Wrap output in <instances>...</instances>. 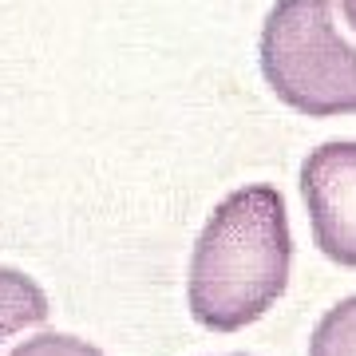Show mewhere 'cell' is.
<instances>
[{
	"instance_id": "4",
	"label": "cell",
	"mask_w": 356,
	"mask_h": 356,
	"mask_svg": "<svg viewBox=\"0 0 356 356\" xmlns=\"http://www.w3.org/2000/svg\"><path fill=\"white\" fill-rule=\"evenodd\" d=\"M48 297L36 281L20 269L0 266V344L40 321H48Z\"/></svg>"
},
{
	"instance_id": "5",
	"label": "cell",
	"mask_w": 356,
	"mask_h": 356,
	"mask_svg": "<svg viewBox=\"0 0 356 356\" xmlns=\"http://www.w3.org/2000/svg\"><path fill=\"white\" fill-rule=\"evenodd\" d=\"M309 356H356V297L332 305L313 329Z\"/></svg>"
},
{
	"instance_id": "6",
	"label": "cell",
	"mask_w": 356,
	"mask_h": 356,
	"mask_svg": "<svg viewBox=\"0 0 356 356\" xmlns=\"http://www.w3.org/2000/svg\"><path fill=\"white\" fill-rule=\"evenodd\" d=\"M8 356H107V353H99L95 344L79 341V337H67V332H40L32 341L16 344Z\"/></svg>"
},
{
	"instance_id": "7",
	"label": "cell",
	"mask_w": 356,
	"mask_h": 356,
	"mask_svg": "<svg viewBox=\"0 0 356 356\" xmlns=\"http://www.w3.org/2000/svg\"><path fill=\"white\" fill-rule=\"evenodd\" d=\"M341 13H344V20H348V28L356 32V0H341Z\"/></svg>"
},
{
	"instance_id": "1",
	"label": "cell",
	"mask_w": 356,
	"mask_h": 356,
	"mask_svg": "<svg viewBox=\"0 0 356 356\" xmlns=\"http://www.w3.org/2000/svg\"><path fill=\"white\" fill-rule=\"evenodd\" d=\"M293 234L277 186L254 182L226 194L191 254L186 301L210 332H238L277 305L289 285Z\"/></svg>"
},
{
	"instance_id": "3",
	"label": "cell",
	"mask_w": 356,
	"mask_h": 356,
	"mask_svg": "<svg viewBox=\"0 0 356 356\" xmlns=\"http://www.w3.org/2000/svg\"><path fill=\"white\" fill-rule=\"evenodd\" d=\"M313 242L329 261L356 269V139L321 143L301 163Z\"/></svg>"
},
{
	"instance_id": "2",
	"label": "cell",
	"mask_w": 356,
	"mask_h": 356,
	"mask_svg": "<svg viewBox=\"0 0 356 356\" xmlns=\"http://www.w3.org/2000/svg\"><path fill=\"white\" fill-rule=\"evenodd\" d=\"M261 76L309 119L356 115V44L341 36L332 0H277L257 44Z\"/></svg>"
}]
</instances>
